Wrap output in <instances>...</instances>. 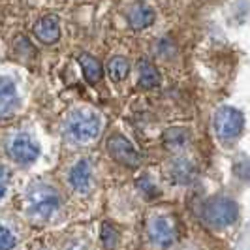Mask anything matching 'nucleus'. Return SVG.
I'll return each instance as SVG.
<instances>
[{"label":"nucleus","mask_w":250,"mask_h":250,"mask_svg":"<svg viewBox=\"0 0 250 250\" xmlns=\"http://www.w3.org/2000/svg\"><path fill=\"white\" fill-rule=\"evenodd\" d=\"M26 211L38 218H49L61 207V194L57 188L45 183H38L28 188L25 196Z\"/></svg>","instance_id":"obj_1"},{"label":"nucleus","mask_w":250,"mask_h":250,"mask_svg":"<svg viewBox=\"0 0 250 250\" xmlns=\"http://www.w3.org/2000/svg\"><path fill=\"white\" fill-rule=\"evenodd\" d=\"M239 216L237 203L224 196L209 198L201 205V220L211 228H226L231 226Z\"/></svg>","instance_id":"obj_2"},{"label":"nucleus","mask_w":250,"mask_h":250,"mask_svg":"<svg viewBox=\"0 0 250 250\" xmlns=\"http://www.w3.org/2000/svg\"><path fill=\"white\" fill-rule=\"evenodd\" d=\"M100 117L90 109H75L66 121V134L75 141H90L100 134Z\"/></svg>","instance_id":"obj_3"},{"label":"nucleus","mask_w":250,"mask_h":250,"mask_svg":"<svg viewBox=\"0 0 250 250\" xmlns=\"http://www.w3.org/2000/svg\"><path fill=\"white\" fill-rule=\"evenodd\" d=\"M213 126L218 139L222 141H235L241 136L243 128H245V117L243 113L231 107V105H224L213 117Z\"/></svg>","instance_id":"obj_4"},{"label":"nucleus","mask_w":250,"mask_h":250,"mask_svg":"<svg viewBox=\"0 0 250 250\" xmlns=\"http://www.w3.org/2000/svg\"><path fill=\"white\" fill-rule=\"evenodd\" d=\"M6 150H8V156L17 164H32L40 156V145L36 138L28 132L13 134L8 139Z\"/></svg>","instance_id":"obj_5"},{"label":"nucleus","mask_w":250,"mask_h":250,"mask_svg":"<svg viewBox=\"0 0 250 250\" xmlns=\"http://www.w3.org/2000/svg\"><path fill=\"white\" fill-rule=\"evenodd\" d=\"M107 150L111 154V158L115 162H119L121 166L126 167H138L141 164V156L136 150V147L121 134H115L107 139Z\"/></svg>","instance_id":"obj_6"},{"label":"nucleus","mask_w":250,"mask_h":250,"mask_svg":"<svg viewBox=\"0 0 250 250\" xmlns=\"http://www.w3.org/2000/svg\"><path fill=\"white\" fill-rule=\"evenodd\" d=\"M147 233L150 243L156 247H169L177 239L175 224L169 216H154L147 226Z\"/></svg>","instance_id":"obj_7"},{"label":"nucleus","mask_w":250,"mask_h":250,"mask_svg":"<svg viewBox=\"0 0 250 250\" xmlns=\"http://www.w3.org/2000/svg\"><path fill=\"white\" fill-rule=\"evenodd\" d=\"M34 36L42 43H55L61 36V21L55 13L40 17L34 25Z\"/></svg>","instance_id":"obj_8"},{"label":"nucleus","mask_w":250,"mask_h":250,"mask_svg":"<svg viewBox=\"0 0 250 250\" xmlns=\"http://www.w3.org/2000/svg\"><path fill=\"white\" fill-rule=\"evenodd\" d=\"M68 181H70L72 188L79 190V192L88 190L90 183H92V167H90L88 160H79L75 166H72V169L68 173Z\"/></svg>","instance_id":"obj_9"},{"label":"nucleus","mask_w":250,"mask_h":250,"mask_svg":"<svg viewBox=\"0 0 250 250\" xmlns=\"http://www.w3.org/2000/svg\"><path fill=\"white\" fill-rule=\"evenodd\" d=\"M156 13L147 4H136L130 12H128V23L134 30H143L154 23Z\"/></svg>","instance_id":"obj_10"},{"label":"nucleus","mask_w":250,"mask_h":250,"mask_svg":"<svg viewBox=\"0 0 250 250\" xmlns=\"http://www.w3.org/2000/svg\"><path fill=\"white\" fill-rule=\"evenodd\" d=\"M167 177L177 185H188L194 179V167L185 158H175L167 166Z\"/></svg>","instance_id":"obj_11"},{"label":"nucleus","mask_w":250,"mask_h":250,"mask_svg":"<svg viewBox=\"0 0 250 250\" xmlns=\"http://www.w3.org/2000/svg\"><path fill=\"white\" fill-rule=\"evenodd\" d=\"M17 105V87L15 81L0 75V111H12Z\"/></svg>","instance_id":"obj_12"},{"label":"nucleus","mask_w":250,"mask_h":250,"mask_svg":"<svg viewBox=\"0 0 250 250\" xmlns=\"http://www.w3.org/2000/svg\"><path fill=\"white\" fill-rule=\"evenodd\" d=\"M138 70H139V85L143 88H154L158 87L160 83V74L156 70L154 64H150L149 61L141 59L138 64Z\"/></svg>","instance_id":"obj_13"},{"label":"nucleus","mask_w":250,"mask_h":250,"mask_svg":"<svg viewBox=\"0 0 250 250\" xmlns=\"http://www.w3.org/2000/svg\"><path fill=\"white\" fill-rule=\"evenodd\" d=\"M190 139V132L183 126H173V128H167L164 132V145L167 149H183Z\"/></svg>","instance_id":"obj_14"},{"label":"nucleus","mask_w":250,"mask_h":250,"mask_svg":"<svg viewBox=\"0 0 250 250\" xmlns=\"http://www.w3.org/2000/svg\"><path fill=\"white\" fill-rule=\"evenodd\" d=\"M79 64H81V70H83V75L88 83H98L102 79V64L88 53H83L79 55Z\"/></svg>","instance_id":"obj_15"},{"label":"nucleus","mask_w":250,"mask_h":250,"mask_svg":"<svg viewBox=\"0 0 250 250\" xmlns=\"http://www.w3.org/2000/svg\"><path fill=\"white\" fill-rule=\"evenodd\" d=\"M130 72V64L125 57H113L107 62V74L113 81H123Z\"/></svg>","instance_id":"obj_16"},{"label":"nucleus","mask_w":250,"mask_h":250,"mask_svg":"<svg viewBox=\"0 0 250 250\" xmlns=\"http://www.w3.org/2000/svg\"><path fill=\"white\" fill-rule=\"evenodd\" d=\"M100 239H102V245L105 249L113 250L119 245V231H117V228L113 224H109V222H104L100 229Z\"/></svg>","instance_id":"obj_17"},{"label":"nucleus","mask_w":250,"mask_h":250,"mask_svg":"<svg viewBox=\"0 0 250 250\" xmlns=\"http://www.w3.org/2000/svg\"><path fill=\"white\" fill-rule=\"evenodd\" d=\"M17 245V235L10 226L0 222V250H12Z\"/></svg>","instance_id":"obj_18"},{"label":"nucleus","mask_w":250,"mask_h":250,"mask_svg":"<svg viewBox=\"0 0 250 250\" xmlns=\"http://www.w3.org/2000/svg\"><path fill=\"white\" fill-rule=\"evenodd\" d=\"M13 51H15V55H17L19 59H23V61H28V57H30V55H34L32 43L23 36L15 40V47H13Z\"/></svg>","instance_id":"obj_19"},{"label":"nucleus","mask_w":250,"mask_h":250,"mask_svg":"<svg viewBox=\"0 0 250 250\" xmlns=\"http://www.w3.org/2000/svg\"><path fill=\"white\" fill-rule=\"evenodd\" d=\"M233 171H235V175L241 177V179L250 181V158H249V160H243V162L235 164Z\"/></svg>","instance_id":"obj_20"},{"label":"nucleus","mask_w":250,"mask_h":250,"mask_svg":"<svg viewBox=\"0 0 250 250\" xmlns=\"http://www.w3.org/2000/svg\"><path fill=\"white\" fill-rule=\"evenodd\" d=\"M8 185H10V175H8V169L0 166V200L6 196V192H8Z\"/></svg>","instance_id":"obj_21"},{"label":"nucleus","mask_w":250,"mask_h":250,"mask_svg":"<svg viewBox=\"0 0 250 250\" xmlns=\"http://www.w3.org/2000/svg\"><path fill=\"white\" fill-rule=\"evenodd\" d=\"M138 185H139V188H143V190H145V192L149 194L150 198H152V196H154V194L158 192V190H156V188H154V187H152V185L149 183V179H139Z\"/></svg>","instance_id":"obj_22"},{"label":"nucleus","mask_w":250,"mask_h":250,"mask_svg":"<svg viewBox=\"0 0 250 250\" xmlns=\"http://www.w3.org/2000/svg\"><path fill=\"white\" fill-rule=\"evenodd\" d=\"M68 250H81V249H77V247H74V249H68Z\"/></svg>","instance_id":"obj_23"}]
</instances>
